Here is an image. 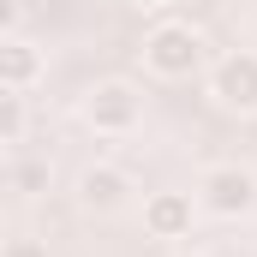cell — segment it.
<instances>
[{
  "label": "cell",
  "instance_id": "obj_5",
  "mask_svg": "<svg viewBox=\"0 0 257 257\" xmlns=\"http://www.w3.org/2000/svg\"><path fill=\"white\" fill-rule=\"evenodd\" d=\"M78 203H84V209H96V215L126 209V203H132V174H126V168H114V162L84 168V174H78Z\"/></svg>",
  "mask_w": 257,
  "mask_h": 257
},
{
  "label": "cell",
  "instance_id": "obj_4",
  "mask_svg": "<svg viewBox=\"0 0 257 257\" xmlns=\"http://www.w3.org/2000/svg\"><path fill=\"white\" fill-rule=\"evenodd\" d=\"M84 120L102 132V138H120V132L138 126V90L126 78H102L90 96H84Z\"/></svg>",
  "mask_w": 257,
  "mask_h": 257
},
{
  "label": "cell",
  "instance_id": "obj_6",
  "mask_svg": "<svg viewBox=\"0 0 257 257\" xmlns=\"http://www.w3.org/2000/svg\"><path fill=\"white\" fill-rule=\"evenodd\" d=\"M192 215H197L192 192H156V197H144V227H150L156 239H186V233H192Z\"/></svg>",
  "mask_w": 257,
  "mask_h": 257
},
{
  "label": "cell",
  "instance_id": "obj_12",
  "mask_svg": "<svg viewBox=\"0 0 257 257\" xmlns=\"http://www.w3.org/2000/svg\"><path fill=\"white\" fill-rule=\"evenodd\" d=\"M138 6H162V0H138Z\"/></svg>",
  "mask_w": 257,
  "mask_h": 257
},
{
  "label": "cell",
  "instance_id": "obj_2",
  "mask_svg": "<svg viewBox=\"0 0 257 257\" xmlns=\"http://www.w3.org/2000/svg\"><path fill=\"white\" fill-rule=\"evenodd\" d=\"M197 203L209 209V215H245L257 203V174L251 168H239V162H215V168H203V180H197Z\"/></svg>",
  "mask_w": 257,
  "mask_h": 257
},
{
  "label": "cell",
  "instance_id": "obj_11",
  "mask_svg": "<svg viewBox=\"0 0 257 257\" xmlns=\"http://www.w3.org/2000/svg\"><path fill=\"white\" fill-rule=\"evenodd\" d=\"M12 24H18V0H0V36H12Z\"/></svg>",
  "mask_w": 257,
  "mask_h": 257
},
{
  "label": "cell",
  "instance_id": "obj_7",
  "mask_svg": "<svg viewBox=\"0 0 257 257\" xmlns=\"http://www.w3.org/2000/svg\"><path fill=\"white\" fill-rule=\"evenodd\" d=\"M42 78V48L24 36H0V84L6 90H30Z\"/></svg>",
  "mask_w": 257,
  "mask_h": 257
},
{
  "label": "cell",
  "instance_id": "obj_3",
  "mask_svg": "<svg viewBox=\"0 0 257 257\" xmlns=\"http://www.w3.org/2000/svg\"><path fill=\"white\" fill-rule=\"evenodd\" d=\"M209 96L227 114H257V54L251 48H233L209 66Z\"/></svg>",
  "mask_w": 257,
  "mask_h": 257
},
{
  "label": "cell",
  "instance_id": "obj_8",
  "mask_svg": "<svg viewBox=\"0 0 257 257\" xmlns=\"http://www.w3.org/2000/svg\"><path fill=\"white\" fill-rule=\"evenodd\" d=\"M30 126V108H24V90H6L0 84V144H18Z\"/></svg>",
  "mask_w": 257,
  "mask_h": 257
},
{
  "label": "cell",
  "instance_id": "obj_1",
  "mask_svg": "<svg viewBox=\"0 0 257 257\" xmlns=\"http://www.w3.org/2000/svg\"><path fill=\"white\" fill-rule=\"evenodd\" d=\"M203 60H209V48H203V36L192 24H156L144 36V66L156 78H192Z\"/></svg>",
  "mask_w": 257,
  "mask_h": 257
},
{
  "label": "cell",
  "instance_id": "obj_9",
  "mask_svg": "<svg viewBox=\"0 0 257 257\" xmlns=\"http://www.w3.org/2000/svg\"><path fill=\"white\" fill-rule=\"evenodd\" d=\"M42 180H48V168H36V162H30V168H18V186H24V192H36Z\"/></svg>",
  "mask_w": 257,
  "mask_h": 257
},
{
  "label": "cell",
  "instance_id": "obj_10",
  "mask_svg": "<svg viewBox=\"0 0 257 257\" xmlns=\"http://www.w3.org/2000/svg\"><path fill=\"white\" fill-rule=\"evenodd\" d=\"M6 257H48V251H42L36 239H12V245H6Z\"/></svg>",
  "mask_w": 257,
  "mask_h": 257
}]
</instances>
